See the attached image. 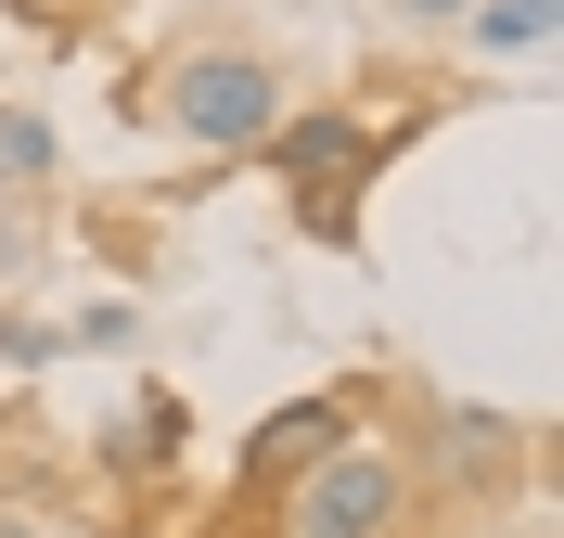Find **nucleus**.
Segmentation results:
<instances>
[{"instance_id": "423d86ee", "label": "nucleus", "mask_w": 564, "mask_h": 538, "mask_svg": "<svg viewBox=\"0 0 564 538\" xmlns=\"http://www.w3.org/2000/svg\"><path fill=\"white\" fill-rule=\"evenodd\" d=\"M180 436H193V410H180L167 385H141L129 410L104 424V449H90V462H104L116 487H141V474H167V462H180Z\"/></svg>"}, {"instance_id": "9d476101", "label": "nucleus", "mask_w": 564, "mask_h": 538, "mask_svg": "<svg viewBox=\"0 0 564 538\" xmlns=\"http://www.w3.org/2000/svg\"><path fill=\"white\" fill-rule=\"evenodd\" d=\"M0 538H52V526H26V513H0Z\"/></svg>"}, {"instance_id": "f03ea898", "label": "nucleus", "mask_w": 564, "mask_h": 538, "mask_svg": "<svg viewBox=\"0 0 564 538\" xmlns=\"http://www.w3.org/2000/svg\"><path fill=\"white\" fill-rule=\"evenodd\" d=\"M270 538H423V487L398 449H334V462H308L295 487L270 501Z\"/></svg>"}, {"instance_id": "1a4fd4ad", "label": "nucleus", "mask_w": 564, "mask_h": 538, "mask_svg": "<svg viewBox=\"0 0 564 538\" xmlns=\"http://www.w3.org/2000/svg\"><path fill=\"white\" fill-rule=\"evenodd\" d=\"M398 13H423V26H462V0H398Z\"/></svg>"}, {"instance_id": "0eeeda50", "label": "nucleus", "mask_w": 564, "mask_h": 538, "mask_svg": "<svg viewBox=\"0 0 564 538\" xmlns=\"http://www.w3.org/2000/svg\"><path fill=\"white\" fill-rule=\"evenodd\" d=\"M462 26H475L488 65H527L539 39H552V0H462Z\"/></svg>"}, {"instance_id": "7ed1b4c3", "label": "nucleus", "mask_w": 564, "mask_h": 538, "mask_svg": "<svg viewBox=\"0 0 564 538\" xmlns=\"http://www.w3.org/2000/svg\"><path fill=\"white\" fill-rule=\"evenodd\" d=\"M141 116H167L180 142H206V154H245L257 129L282 116V65H270V52H245V39H218V52H180V65L141 90Z\"/></svg>"}, {"instance_id": "f257e3e1", "label": "nucleus", "mask_w": 564, "mask_h": 538, "mask_svg": "<svg viewBox=\"0 0 564 538\" xmlns=\"http://www.w3.org/2000/svg\"><path fill=\"white\" fill-rule=\"evenodd\" d=\"M245 154H257V167L282 179V206H295V231L347 256V244H359V193H372V167L398 154V129H359L347 103H308V116L282 103L270 129L245 142Z\"/></svg>"}, {"instance_id": "20e7f679", "label": "nucleus", "mask_w": 564, "mask_h": 538, "mask_svg": "<svg viewBox=\"0 0 564 538\" xmlns=\"http://www.w3.org/2000/svg\"><path fill=\"white\" fill-rule=\"evenodd\" d=\"M347 436H359V397H282L270 424L245 436V462H231V513H270L282 487H295L308 462H334Z\"/></svg>"}, {"instance_id": "6e6552de", "label": "nucleus", "mask_w": 564, "mask_h": 538, "mask_svg": "<svg viewBox=\"0 0 564 538\" xmlns=\"http://www.w3.org/2000/svg\"><path fill=\"white\" fill-rule=\"evenodd\" d=\"M0 179H13V193H39V179H52V116L0 103Z\"/></svg>"}, {"instance_id": "39448f33", "label": "nucleus", "mask_w": 564, "mask_h": 538, "mask_svg": "<svg viewBox=\"0 0 564 538\" xmlns=\"http://www.w3.org/2000/svg\"><path fill=\"white\" fill-rule=\"evenodd\" d=\"M411 487H449V501H488L527 474V424H500V410H423V449H398Z\"/></svg>"}]
</instances>
